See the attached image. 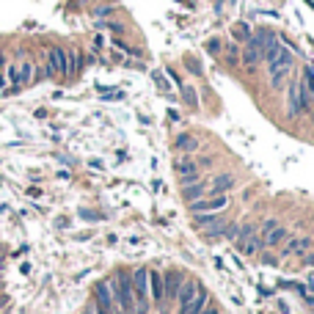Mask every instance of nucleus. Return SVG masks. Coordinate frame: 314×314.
Wrapping results in <instances>:
<instances>
[{"mask_svg": "<svg viewBox=\"0 0 314 314\" xmlns=\"http://www.w3.org/2000/svg\"><path fill=\"white\" fill-rule=\"evenodd\" d=\"M204 306H207V292H204L202 287H199V292H196V298H193V301H190V303H188V306H185V309H179V314H199V312H202Z\"/></svg>", "mask_w": 314, "mask_h": 314, "instance_id": "f8f14e48", "label": "nucleus"}, {"mask_svg": "<svg viewBox=\"0 0 314 314\" xmlns=\"http://www.w3.org/2000/svg\"><path fill=\"white\" fill-rule=\"evenodd\" d=\"M149 287H152L154 301H163V284H160V276H157L154 270H149Z\"/></svg>", "mask_w": 314, "mask_h": 314, "instance_id": "f3484780", "label": "nucleus"}, {"mask_svg": "<svg viewBox=\"0 0 314 314\" xmlns=\"http://www.w3.org/2000/svg\"><path fill=\"white\" fill-rule=\"evenodd\" d=\"M204 47H207V50H209V53H212V55H215V53H220V42H218V39H209V42L204 44Z\"/></svg>", "mask_w": 314, "mask_h": 314, "instance_id": "393cba45", "label": "nucleus"}, {"mask_svg": "<svg viewBox=\"0 0 314 314\" xmlns=\"http://www.w3.org/2000/svg\"><path fill=\"white\" fill-rule=\"evenodd\" d=\"M86 314H91V312H86Z\"/></svg>", "mask_w": 314, "mask_h": 314, "instance_id": "c756f323", "label": "nucleus"}, {"mask_svg": "<svg viewBox=\"0 0 314 314\" xmlns=\"http://www.w3.org/2000/svg\"><path fill=\"white\" fill-rule=\"evenodd\" d=\"M199 314H218V309H215V306H204Z\"/></svg>", "mask_w": 314, "mask_h": 314, "instance_id": "cd10ccee", "label": "nucleus"}, {"mask_svg": "<svg viewBox=\"0 0 314 314\" xmlns=\"http://www.w3.org/2000/svg\"><path fill=\"white\" fill-rule=\"evenodd\" d=\"M262 248H265L262 237H243V240H237V251L243 256H254L256 251H262Z\"/></svg>", "mask_w": 314, "mask_h": 314, "instance_id": "9d476101", "label": "nucleus"}, {"mask_svg": "<svg viewBox=\"0 0 314 314\" xmlns=\"http://www.w3.org/2000/svg\"><path fill=\"white\" fill-rule=\"evenodd\" d=\"M174 168H177V174L182 177L185 185H190V182L199 179V166H196L193 160H177V163H174Z\"/></svg>", "mask_w": 314, "mask_h": 314, "instance_id": "39448f33", "label": "nucleus"}, {"mask_svg": "<svg viewBox=\"0 0 314 314\" xmlns=\"http://www.w3.org/2000/svg\"><path fill=\"white\" fill-rule=\"evenodd\" d=\"M182 100L188 102L190 107H199V97H196V91L190 89V86H182Z\"/></svg>", "mask_w": 314, "mask_h": 314, "instance_id": "aec40b11", "label": "nucleus"}, {"mask_svg": "<svg viewBox=\"0 0 314 314\" xmlns=\"http://www.w3.org/2000/svg\"><path fill=\"white\" fill-rule=\"evenodd\" d=\"M301 83L306 86V91H309V94H314V72H312V69H306V72H303V80H301Z\"/></svg>", "mask_w": 314, "mask_h": 314, "instance_id": "5701e85b", "label": "nucleus"}, {"mask_svg": "<svg viewBox=\"0 0 314 314\" xmlns=\"http://www.w3.org/2000/svg\"><path fill=\"white\" fill-rule=\"evenodd\" d=\"M240 58H243V64H248V66H256L262 61V47H259V42L256 39H248V44H245V50L240 53Z\"/></svg>", "mask_w": 314, "mask_h": 314, "instance_id": "6e6552de", "label": "nucleus"}, {"mask_svg": "<svg viewBox=\"0 0 314 314\" xmlns=\"http://www.w3.org/2000/svg\"><path fill=\"white\" fill-rule=\"evenodd\" d=\"M177 149H179V152H196V149H199V138H193V135H179L177 138Z\"/></svg>", "mask_w": 314, "mask_h": 314, "instance_id": "2eb2a0df", "label": "nucleus"}, {"mask_svg": "<svg viewBox=\"0 0 314 314\" xmlns=\"http://www.w3.org/2000/svg\"><path fill=\"white\" fill-rule=\"evenodd\" d=\"M97 312H107V314H116V301H113V292L110 284H97Z\"/></svg>", "mask_w": 314, "mask_h": 314, "instance_id": "20e7f679", "label": "nucleus"}, {"mask_svg": "<svg viewBox=\"0 0 314 314\" xmlns=\"http://www.w3.org/2000/svg\"><path fill=\"white\" fill-rule=\"evenodd\" d=\"M226 204H229V199L226 196H209V199H196V202H188L190 212L199 215V212H220V209H226Z\"/></svg>", "mask_w": 314, "mask_h": 314, "instance_id": "f03ea898", "label": "nucleus"}, {"mask_svg": "<svg viewBox=\"0 0 314 314\" xmlns=\"http://www.w3.org/2000/svg\"><path fill=\"white\" fill-rule=\"evenodd\" d=\"M132 301H135V314H146L149 312V270L138 267L132 273Z\"/></svg>", "mask_w": 314, "mask_h": 314, "instance_id": "f257e3e1", "label": "nucleus"}, {"mask_svg": "<svg viewBox=\"0 0 314 314\" xmlns=\"http://www.w3.org/2000/svg\"><path fill=\"white\" fill-rule=\"evenodd\" d=\"M199 281H182V287H179V292H177V298H179V309H185L190 301L196 298V292H199Z\"/></svg>", "mask_w": 314, "mask_h": 314, "instance_id": "1a4fd4ad", "label": "nucleus"}, {"mask_svg": "<svg viewBox=\"0 0 314 314\" xmlns=\"http://www.w3.org/2000/svg\"><path fill=\"white\" fill-rule=\"evenodd\" d=\"M306 248H309V240H292L287 251H290V254H298V256H301V254H306Z\"/></svg>", "mask_w": 314, "mask_h": 314, "instance_id": "412c9836", "label": "nucleus"}, {"mask_svg": "<svg viewBox=\"0 0 314 314\" xmlns=\"http://www.w3.org/2000/svg\"><path fill=\"white\" fill-rule=\"evenodd\" d=\"M185 64L190 66V72H193V75H202V64H199L196 58H185Z\"/></svg>", "mask_w": 314, "mask_h": 314, "instance_id": "b1692460", "label": "nucleus"}, {"mask_svg": "<svg viewBox=\"0 0 314 314\" xmlns=\"http://www.w3.org/2000/svg\"><path fill=\"white\" fill-rule=\"evenodd\" d=\"M284 237H287V231L281 229V226H276V229H273V231H267L265 237H262V243H265V245H279V243H281V240H284Z\"/></svg>", "mask_w": 314, "mask_h": 314, "instance_id": "dca6fc26", "label": "nucleus"}, {"mask_svg": "<svg viewBox=\"0 0 314 314\" xmlns=\"http://www.w3.org/2000/svg\"><path fill=\"white\" fill-rule=\"evenodd\" d=\"M182 281H185L182 273H177V270H168V273H166V290H163V292H166V298L160 301V306L168 301V298H177V292H179V287H182Z\"/></svg>", "mask_w": 314, "mask_h": 314, "instance_id": "423d86ee", "label": "nucleus"}, {"mask_svg": "<svg viewBox=\"0 0 314 314\" xmlns=\"http://www.w3.org/2000/svg\"><path fill=\"white\" fill-rule=\"evenodd\" d=\"M47 75H66V50L50 47L47 50Z\"/></svg>", "mask_w": 314, "mask_h": 314, "instance_id": "7ed1b4c3", "label": "nucleus"}, {"mask_svg": "<svg viewBox=\"0 0 314 314\" xmlns=\"http://www.w3.org/2000/svg\"><path fill=\"white\" fill-rule=\"evenodd\" d=\"M240 61V50L237 47H229V64H237Z\"/></svg>", "mask_w": 314, "mask_h": 314, "instance_id": "a878e982", "label": "nucleus"}, {"mask_svg": "<svg viewBox=\"0 0 314 314\" xmlns=\"http://www.w3.org/2000/svg\"><path fill=\"white\" fill-rule=\"evenodd\" d=\"M113 14V8H100V11H97V17H110Z\"/></svg>", "mask_w": 314, "mask_h": 314, "instance_id": "c85d7f7f", "label": "nucleus"}, {"mask_svg": "<svg viewBox=\"0 0 314 314\" xmlns=\"http://www.w3.org/2000/svg\"><path fill=\"white\" fill-rule=\"evenodd\" d=\"M215 223H220L215 212H199L196 215V226H215Z\"/></svg>", "mask_w": 314, "mask_h": 314, "instance_id": "6ab92c4d", "label": "nucleus"}, {"mask_svg": "<svg viewBox=\"0 0 314 314\" xmlns=\"http://www.w3.org/2000/svg\"><path fill=\"white\" fill-rule=\"evenodd\" d=\"M204 190H207V182H202V179H196V182L185 185L182 188V199L185 202H196V199H202Z\"/></svg>", "mask_w": 314, "mask_h": 314, "instance_id": "9b49d317", "label": "nucleus"}, {"mask_svg": "<svg viewBox=\"0 0 314 314\" xmlns=\"http://www.w3.org/2000/svg\"><path fill=\"white\" fill-rule=\"evenodd\" d=\"M231 33L237 36L240 42H248V39H251V30H248V25H243V22H240V25H234V28H231Z\"/></svg>", "mask_w": 314, "mask_h": 314, "instance_id": "4be33fe9", "label": "nucleus"}, {"mask_svg": "<svg viewBox=\"0 0 314 314\" xmlns=\"http://www.w3.org/2000/svg\"><path fill=\"white\" fill-rule=\"evenodd\" d=\"M234 188H237L234 177H229V174H220V177L209 185V196H226L229 190H234Z\"/></svg>", "mask_w": 314, "mask_h": 314, "instance_id": "0eeeda50", "label": "nucleus"}, {"mask_svg": "<svg viewBox=\"0 0 314 314\" xmlns=\"http://www.w3.org/2000/svg\"><path fill=\"white\" fill-rule=\"evenodd\" d=\"M276 226H279V223H276V220H267V223L262 226V237H265L267 231H273V229H276Z\"/></svg>", "mask_w": 314, "mask_h": 314, "instance_id": "bb28decb", "label": "nucleus"}, {"mask_svg": "<svg viewBox=\"0 0 314 314\" xmlns=\"http://www.w3.org/2000/svg\"><path fill=\"white\" fill-rule=\"evenodd\" d=\"M33 64L30 61H22V64H17V80H19V86H28L30 80H33Z\"/></svg>", "mask_w": 314, "mask_h": 314, "instance_id": "4468645a", "label": "nucleus"}, {"mask_svg": "<svg viewBox=\"0 0 314 314\" xmlns=\"http://www.w3.org/2000/svg\"><path fill=\"white\" fill-rule=\"evenodd\" d=\"M77 69H80V53L72 50L66 53V75H77Z\"/></svg>", "mask_w": 314, "mask_h": 314, "instance_id": "a211bd4d", "label": "nucleus"}, {"mask_svg": "<svg viewBox=\"0 0 314 314\" xmlns=\"http://www.w3.org/2000/svg\"><path fill=\"white\" fill-rule=\"evenodd\" d=\"M292 66H270V83L273 89H281L287 83V77H290Z\"/></svg>", "mask_w": 314, "mask_h": 314, "instance_id": "ddd939ff", "label": "nucleus"}]
</instances>
